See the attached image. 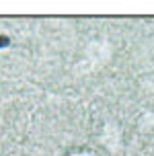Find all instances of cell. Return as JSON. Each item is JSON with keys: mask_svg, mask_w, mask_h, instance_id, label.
<instances>
[{"mask_svg": "<svg viewBox=\"0 0 154 156\" xmlns=\"http://www.w3.org/2000/svg\"><path fill=\"white\" fill-rule=\"evenodd\" d=\"M6 41H8L6 37H0V45H4V43H6Z\"/></svg>", "mask_w": 154, "mask_h": 156, "instance_id": "6da1fadb", "label": "cell"}]
</instances>
